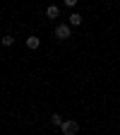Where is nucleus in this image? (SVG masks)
<instances>
[{
    "label": "nucleus",
    "mask_w": 120,
    "mask_h": 135,
    "mask_svg": "<svg viewBox=\"0 0 120 135\" xmlns=\"http://www.w3.org/2000/svg\"><path fill=\"white\" fill-rule=\"evenodd\" d=\"M62 3H65L67 7H75V5H77V0H62Z\"/></svg>",
    "instance_id": "8"
},
{
    "label": "nucleus",
    "mask_w": 120,
    "mask_h": 135,
    "mask_svg": "<svg viewBox=\"0 0 120 135\" xmlns=\"http://www.w3.org/2000/svg\"><path fill=\"white\" fill-rule=\"evenodd\" d=\"M0 44H3V46H12V44H14V36H10V34H7V36L0 39Z\"/></svg>",
    "instance_id": "7"
},
{
    "label": "nucleus",
    "mask_w": 120,
    "mask_h": 135,
    "mask_svg": "<svg viewBox=\"0 0 120 135\" xmlns=\"http://www.w3.org/2000/svg\"><path fill=\"white\" fill-rule=\"evenodd\" d=\"M60 130H62V135H77L79 133V123L77 121H62Z\"/></svg>",
    "instance_id": "2"
},
{
    "label": "nucleus",
    "mask_w": 120,
    "mask_h": 135,
    "mask_svg": "<svg viewBox=\"0 0 120 135\" xmlns=\"http://www.w3.org/2000/svg\"><path fill=\"white\" fill-rule=\"evenodd\" d=\"M39 46H41V39H39V36H29V39H27V48H29V51H36Z\"/></svg>",
    "instance_id": "4"
},
{
    "label": "nucleus",
    "mask_w": 120,
    "mask_h": 135,
    "mask_svg": "<svg viewBox=\"0 0 120 135\" xmlns=\"http://www.w3.org/2000/svg\"><path fill=\"white\" fill-rule=\"evenodd\" d=\"M70 36H72V27L67 24V22H62V24H58V27H55V39L65 41V39H70Z\"/></svg>",
    "instance_id": "1"
},
{
    "label": "nucleus",
    "mask_w": 120,
    "mask_h": 135,
    "mask_svg": "<svg viewBox=\"0 0 120 135\" xmlns=\"http://www.w3.org/2000/svg\"><path fill=\"white\" fill-rule=\"evenodd\" d=\"M46 17H48V20H58V17H60V7L58 5H48L46 7Z\"/></svg>",
    "instance_id": "3"
},
{
    "label": "nucleus",
    "mask_w": 120,
    "mask_h": 135,
    "mask_svg": "<svg viewBox=\"0 0 120 135\" xmlns=\"http://www.w3.org/2000/svg\"><path fill=\"white\" fill-rule=\"evenodd\" d=\"M67 20H70V22H67L70 27H79V24H82V15H79V12H72Z\"/></svg>",
    "instance_id": "5"
},
{
    "label": "nucleus",
    "mask_w": 120,
    "mask_h": 135,
    "mask_svg": "<svg viewBox=\"0 0 120 135\" xmlns=\"http://www.w3.org/2000/svg\"><path fill=\"white\" fill-rule=\"evenodd\" d=\"M50 123H53L55 128H60V126H62V116H60V113H53V116H50Z\"/></svg>",
    "instance_id": "6"
}]
</instances>
